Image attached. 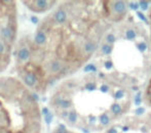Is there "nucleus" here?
<instances>
[{
  "mask_svg": "<svg viewBox=\"0 0 151 133\" xmlns=\"http://www.w3.org/2000/svg\"><path fill=\"white\" fill-rule=\"evenodd\" d=\"M100 90H101V92H103V93H108V92L110 91V87L108 85H106V84H103V85H101V87H100Z\"/></svg>",
  "mask_w": 151,
  "mask_h": 133,
  "instance_id": "nucleus-17",
  "label": "nucleus"
},
{
  "mask_svg": "<svg viewBox=\"0 0 151 133\" xmlns=\"http://www.w3.org/2000/svg\"><path fill=\"white\" fill-rule=\"evenodd\" d=\"M116 40H117V38H116V36L113 33H109L106 36V43L110 44V45H113L116 42Z\"/></svg>",
  "mask_w": 151,
  "mask_h": 133,
  "instance_id": "nucleus-11",
  "label": "nucleus"
},
{
  "mask_svg": "<svg viewBox=\"0 0 151 133\" xmlns=\"http://www.w3.org/2000/svg\"><path fill=\"white\" fill-rule=\"evenodd\" d=\"M84 88H86V90H88V91H93V90H96L97 86H96V84L93 83V82H88V83H86V85H84Z\"/></svg>",
  "mask_w": 151,
  "mask_h": 133,
  "instance_id": "nucleus-15",
  "label": "nucleus"
},
{
  "mask_svg": "<svg viewBox=\"0 0 151 133\" xmlns=\"http://www.w3.org/2000/svg\"><path fill=\"white\" fill-rule=\"evenodd\" d=\"M84 72L86 73H91V72H97V67L93 64H88L84 67Z\"/></svg>",
  "mask_w": 151,
  "mask_h": 133,
  "instance_id": "nucleus-12",
  "label": "nucleus"
},
{
  "mask_svg": "<svg viewBox=\"0 0 151 133\" xmlns=\"http://www.w3.org/2000/svg\"><path fill=\"white\" fill-rule=\"evenodd\" d=\"M110 111H111V113L113 114L114 116H120L123 112V107L120 103L114 102V103H112V105L110 107Z\"/></svg>",
  "mask_w": 151,
  "mask_h": 133,
  "instance_id": "nucleus-6",
  "label": "nucleus"
},
{
  "mask_svg": "<svg viewBox=\"0 0 151 133\" xmlns=\"http://www.w3.org/2000/svg\"><path fill=\"white\" fill-rule=\"evenodd\" d=\"M36 93L16 76H0V133H41Z\"/></svg>",
  "mask_w": 151,
  "mask_h": 133,
  "instance_id": "nucleus-2",
  "label": "nucleus"
},
{
  "mask_svg": "<svg viewBox=\"0 0 151 133\" xmlns=\"http://www.w3.org/2000/svg\"><path fill=\"white\" fill-rule=\"evenodd\" d=\"M112 50H113V45H110L108 43H104L103 45L101 46V52L105 55H109L111 54Z\"/></svg>",
  "mask_w": 151,
  "mask_h": 133,
  "instance_id": "nucleus-9",
  "label": "nucleus"
},
{
  "mask_svg": "<svg viewBox=\"0 0 151 133\" xmlns=\"http://www.w3.org/2000/svg\"><path fill=\"white\" fill-rule=\"evenodd\" d=\"M138 16H139L140 18H141V20H143V21H146V18H145V16H144V14H142V12H138Z\"/></svg>",
  "mask_w": 151,
  "mask_h": 133,
  "instance_id": "nucleus-23",
  "label": "nucleus"
},
{
  "mask_svg": "<svg viewBox=\"0 0 151 133\" xmlns=\"http://www.w3.org/2000/svg\"><path fill=\"white\" fill-rule=\"evenodd\" d=\"M104 66H105L106 70H111L112 68H113V63H112L111 60H106Z\"/></svg>",
  "mask_w": 151,
  "mask_h": 133,
  "instance_id": "nucleus-19",
  "label": "nucleus"
},
{
  "mask_svg": "<svg viewBox=\"0 0 151 133\" xmlns=\"http://www.w3.org/2000/svg\"><path fill=\"white\" fill-rule=\"evenodd\" d=\"M137 47L141 52H145L146 50H147V44H146L144 41H141L137 44Z\"/></svg>",
  "mask_w": 151,
  "mask_h": 133,
  "instance_id": "nucleus-14",
  "label": "nucleus"
},
{
  "mask_svg": "<svg viewBox=\"0 0 151 133\" xmlns=\"http://www.w3.org/2000/svg\"><path fill=\"white\" fill-rule=\"evenodd\" d=\"M19 12L17 2L0 0V74L12 64L18 44Z\"/></svg>",
  "mask_w": 151,
  "mask_h": 133,
  "instance_id": "nucleus-3",
  "label": "nucleus"
},
{
  "mask_svg": "<svg viewBox=\"0 0 151 133\" xmlns=\"http://www.w3.org/2000/svg\"><path fill=\"white\" fill-rule=\"evenodd\" d=\"M23 4L26 5V7L32 12L35 14H44L50 12L58 4L57 1H46V0H39V1H23Z\"/></svg>",
  "mask_w": 151,
  "mask_h": 133,
  "instance_id": "nucleus-4",
  "label": "nucleus"
},
{
  "mask_svg": "<svg viewBox=\"0 0 151 133\" xmlns=\"http://www.w3.org/2000/svg\"><path fill=\"white\" fill-rule=\"evenodd\" d=\"M129 7L134 10H137L140 8V6H139V3H137V2H129Z\"/></svg>",
  "mask_w": 151,
  "mask_h": 133,
  "instance_id": "nucleus-18",
  "label": "nucleus"
},
{
  "mask_svg": "<svg viewBox=\"0 0 151 133\" xmlns=\"http://www.w3.org/2000/svg\"><path fill=\"white\" fill-rule=\"evenodd\" d=\"M129 130V127H123V131H127Z\"/></svg>",
  "mask_w": 151,
  "mask_h": 133,
  "instance_id": "nucleus-24",
  "label": "nucleus"
},
{
  "mask_svg": "<svg viewBox=\"0 0 151 133\" xmlns=\"http://www.w3.org/2000/svg\"><path fill=\"white\" fill-rule=\"evenodd\" d=\"M141 102H142V98H141V96H140V93H139L138 95L135 96V103L137 105H139Z\"/></svg>",
  "mask_w": 151,
  "mask_h": 133,
  "instance_id": "nucleus-21",
  "label": "nucleus"
},
{
  "mask_svg": "<svg viewBox=\"0 0 151 133\" xmlns=\"http://www.w3.org/2000/svg\"><path fill=\"white\" fill-rule=\"evenodd\" d=\"M52 133H75V132L68 129V128L66 127L65 125H63V124H60V125H58L57 127H55L54 129H52Z\"/></svg>",
  "mask_w": 151,
  "mask_h": 133,
  "instance_id": "nucleus-7",
  "label": "nucleus"
},
{
  "mask_svg": "<svg viewBox=\"0 0 151 133\" xmlns=\"http://www.w3.org/2000/svg\"><path fill=\"white\" fill-rule=\"evenodd\" d=\"M81 3L63 2L47 12L31 33L17 44L16 77L36 94H44L57 82L74 73L86 60Z\"/></svg>",
  "mask_w": 151,
  "mask_h": 133,
  "instance_id": "nucleus-1",
  "label": "nucleus"
},
{
  "mask_svg": "<svg viewBox=\"0 0 151 133\" xmlns=\"http://www.w3.org/2000/svg\"><path fill=\"white\" fill-rule=\"evenodd\" d=\"M144 112H145V109H144V107H139V109L136 110L135 113H136V115L140 116V115H143Z\"/></svg>",
  "mask_w": 151,
  "mask_h": 133,
  "instance_id": "nucleus-20",
  "label": "nucleus"
},
{
  "mask_svg": "<svg viewBox=\"0 0 151 133\" xmlns=\"http://www.w3.org/2000/svg\"><path fill=\"white\" fill-rule=\"evenodd\" d=\"M124 94H125L124 90L118 89V90H116L115 93H114V98H115V100H121V98L124 96Z\"/></svg>",
  "mask_w": 151,
  "mask_h": 133,
  "instance_id": "nucleus-13",
  "label": "nucleus"
},
{
  "mask_svg": "<svg viewBox=\"0 0 151 133\" xmlns=\"http://www.w3.org/2000/svg\"><path fill=\"white\" fill-rule=\"evenodd\" d=\"M108 6V16L113 21H119L125 16L127 11V3L124 1H109L106 2Z\"/></svg>",
  "mask_w": 151,
  "mask_h": 133,
  "instance_id": "nucleus-5",
  "label": "nucleus"
},
{
  "mask_svg": "<svg viewBox=\"0 0 151 133\" xmlns=\"http://www.w3.org/2000/svg\"><path fill=\"white\" fill-rule=\"evenodd\" d=\"M107 133H119V132H118V130L115 127H111L107 130Z\"/></svg>",
  "mask_w": 151,
  "mask_h": 133,
  "instance_id": "nucleus-22",
  "label": "nucleus"
},
{
  "mask_svg": "<svg viewBox=\"0 0 151 133\" xmlns=\"http://www.w3.org/2000/svg\"><path fill=\"white\" fill-rule=\"evenodd\" d=\"M150 3L148 1H140L139 2V6L142 10H147L148 7H149Z\"/></svg>",
  "mask_w": 151,
  "mask_h": 133,
  "instance_id": "nucleus-16",
  "label": "nucleus"
},
{
  "mask_svg": "<svg viewBox=\"0 0 151 133\" xmlns=\"http://www.w3.org/2000/svg\"><path fill=\"white\" fill-rule=\"evenodd\" d=\"M124 36L127 40L133 41V40H135L136 37H137V33H136V31L134 30V29H127L124 33Z\"/></svg>",
  "mask_w": 151,
  "mask_h": 133,
  "instance_id": "nucleus-10",
  "label": "nucleus"
},
{
  "mask_svg": "<svg viewBox=\"0 0 151 133\" xmlns=\"http://www.w3.org/2000/svg\"><path fill=\"white\" fill-rule=\"evenodd\" d=\"M110 116L108 115L107 113H103V114H101V115L99 116V122H100V124L101 125H103V126H107V125H109V123H110Z\"/></svg>",
  "mask_w": 151,
  "mask_h": 133,
  "instance_id": "nucleus-8",
  "label": "nucleus"
}]
</instances>
